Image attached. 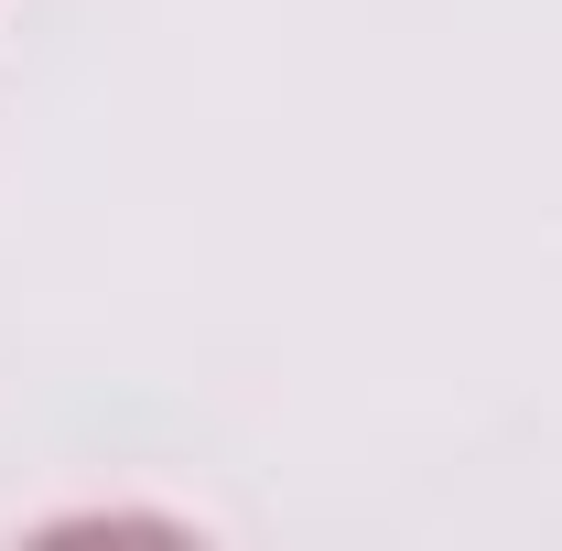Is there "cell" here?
Returning <instances> with one entry per match:
<instances>
[]
</instances>
